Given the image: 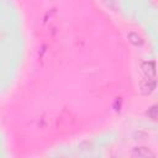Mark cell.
<instances>
[{
    "mask_svg": "<svg viewBox=\"0 0 158 158\" xmlns=\"http://www.w3.org/2000/svg\"><path fill=\"white\" fill-rule=\"evenodd\" d=\"M156 85H157V81L156 79H144V80H141L139 83V91L142 95H151L154 89H156Z\"/></svg>",
    "mask_w": 158,
    "mask_h": 158,
    "instance_id": "1",
    "label": "cell"
},
{
    "mask_svg": "<svg viewBox=\"0 0 158 158\" xmlns=\"http://www.w3.org/2000/svg\"><path fill=\"white\" fill-rule=\"evenodd\" d=\"M141 69L146 78L148 79H156V63L153 60L143 62L141 64Z\"/></svg>",
    "mask_w": 158,
    "mask_h": 158,
    "instance_id": "2",
    "label": "cell"
},
{
    "mask_svg": "<svg viewBox=\"0 0 158 158\" xmlns=\"http://www.w3.org/2000/svg\"><path fill=\"white\" fill-rule=\"evenodd\" d=\"M154 156L156 154L147 147H135L132 151V157H136V158H149Z\"/></svg>",
    "mask_w": 158,
    "mask_h": 158,
    "instance_id": "3",
    "label": "cell"
},
{
    "mask_svg": "<svg viewBox=\"0 0 158 158\" xmlns=\"http://www.w3.org/2000/svg\"><path fill=\"white\" fill-rule=\"evenodd\" d=\"M127 38H128V41L133 44V46H142L143 44V38L141 37V36H138L137 33H135V32H130L128 33V36H127Z\"/></svg>",
    "mask_w": 158,
    "mask_h": 158,
    "instance_id": "4",
    "label": "cell"
},
{
    "mask_svg": "<svg viewBox=\"0 0 158 158\" xmlns=\"http://www.w3.org/2000/svg\"><path fill=\"white\" fill-rule=\"evenodd\" d=\"M146 115H147L152 121H156V120H157V116H158V107H157V105H152V106L147 110Z\"/></svg>",
    "mask_w": 158,
    "mask_h": 158,
    "instance_id": "5",
    "label": "cell"
},
{
    "mask_svg": "<svg viewBox=\"0 0 158 158\" xmlns=\"http://www.w3.org/2000/svg\"><path fill=\"white\" fill-rule=\"evenodd\" d=\"M104 2H105V5H106L110 10H112V11H116V10L118 9L117 0H104Z\"/></svg>",
    "mask_w": 158,
    "mask_h": 158,
    "instance_id": "6",
    "label": "cell"
}]
</instances>
